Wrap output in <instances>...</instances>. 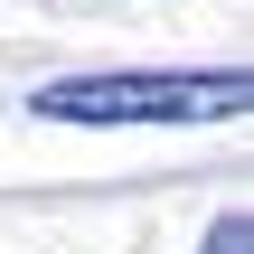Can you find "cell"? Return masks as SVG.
Masks as SVG:
<instances>
[{
    "label": "cell",
    "mask_w": 254,
    "mask_h": 254,
    "mask_svg": "<svg viewBox=\"0 0 254 254\" xmlns=\"http://www.w3.org/2000/svg\"><path fill=\"white\" fill-rule=\"evenodd\" d=\"M254 94L245 66H104L28 94L38 123H236Z\"/></svg>",
    "instance_id": "cell-1"
},
{
    "label": "cell",
    "mask_w": 254,
    "mask_h": 254,
    "mask_svg": "<svg viewBox=\"0 0 254 254\" xmlns=\"http://www.w3.org/2000/svg\"><path fill=\"white\" fill-rule=\"evenodd\" d=\"M198 254H254V217H245V207H226V217L207 226V245H198Z\"/></svg>",
    "instance_id": "cell-2"
}]
</instances>
